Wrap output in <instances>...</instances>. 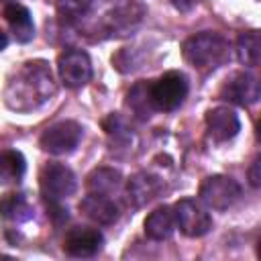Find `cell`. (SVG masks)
<instances>
[{"label":"cell","instance_id":"22","mask_svg":"<svg viewBox=\"0 0 261 261\" xmlns=\"http://www.w3.org/2000/svg\"><path fill=\"white\" fill-rule=\"evenodd\" d=\"M259 167H261V159L257 157V159L251 163V167H249V181H251L253 188H259V186H261V173H259Z\"/></svg>","mask_w":261,"mask_h":261},{"label":"cell","instance_id":"21","mask_svg":"<svg viewBox=\"0 0 261 261\" xmlns=\"http://www.w3.org/2000/svg\"><path fill=\"white\" fill-rule=\"evenodd\" d=\"M92 4H94V0H55L57 12L63 18H69V20L84 16L90 10Z\"/></svg>","mask_w":261,"mask_h":261},{"label":"cell","instance_id":"25","mask_svg":"<svg viewBox=\"0 0 261 261\" xmlns=\"http://www.w3.org/2000/svg\"><path fill=\"white\" fill-rule=\"evenodd\" d=\"M4 2H8V0H4Z\"/></svg>","mask_w":261,"mask_h":261},{"label":"cell","instance_id":"24","mask_svg":"<svg viewBox=\"0 0 261 261\" xmlns=\"http://www.w3.org/2000/svg\"><path fill=\"white\" fill-rule=\"evenodd\" d=\"M6 45H8V37H6V33L0 29V51H2Z\"/></svg>","mask_w":261,"mask_h":261},{"label":"cell","instance_id":"20","mask_svg":"<svg viewBox=\"0 0 261 261\" xmlns=\"http://www.w3.org/2000/svg\"><path fill=\"white\" fill-rule=\"evenodd\" d=\"M128 106L141 114V116H149V112L153 110L151 108V102H149V84H137L130 92H128Z\"/></svg>","mask_w":261,"mask_h":261},{"label":"cell","instance_id":"1","mask_svg":"<svg viewBox=\"0 0 261 261\" xmlns=\"http://www.w3.org/2000/svg\"><path fill=\"white\" fill-rule=\"evenodd\" d=\"M55 94V82L45 61H27L8 77L4 102L16 112H29L45 104Z\"/></svg>","mask_w":261,"mask_h":261},{"label":"cell","instance_id":"17","mask_svg":"<svg viewBox=\"0 0 261 261\" xmlns=\"http://www.w3.org/2000/svg\"><path fill=\"white\" fill-rule=\"evenodd\" d=\"M24 169H27V163L20 151L8 149L0 153V186L18 181L24 175Z\"/></svg>","mask_w":261,"mask_h":261},{"label":"cell","instance_id":"9","mask_svg":"<svg viewBox=\"0 0 261 261\" xmlns=\"http://www.w3.org/2000/svg\"><path fill=\"white\" fill-rule=\"evenodd\" d=\"M259 82L255 75L247 71H237L232 73L220 88V98L239 106H251L259 100Z\"/></svg>","mask_w":261,"mask_h":261},{"label":"cell","instance_id":"19","mask_svg":"<svg viewBox=\"0 0 261 261\" xmlns=\"http://www.w3.org/2000/svg\"><path fill=\"white\" fill-rule=\"evenodd\" d=\"M237 57L243 65L255 67L259 65L261 59V39L257 31H247L241 33V37L237 39Z\"/></svg>","mask_w":261,"mask_h":261},{"label":"cell","instance_id":"8","mask_svg":"<svg viewBox=\"0 0 261 261\" xmlns=\"http://www.w3.org/2000/svg\"><path fill=\"white\" fill-rule=\"evenodd\" d=\"M59 77L67 88H82L92 80V61L82 49H67L57 59Z\"/></svg>","mask_w":261,"mask_h":261},{"label":"cell","instance_id":"5","mask_svg":"<svg viewBox=\"0 0 261 261\" xmlns=\"http://www.w3.org/2000/svg\"><path fill=\"white\" fill-rule=\"evenodd\" d=\"M82 139V126L75 120H59L45 128V133L39 139V145L43 151L51 155H67L71 153Z\"/></svg>","mask_w":261,"mask_h":261},{"label":"cell","instance_id":"23","mask_svg":"<svg viewBox=\"0 0 261 261\" xmlns=\"http://www.w3.org/2000/svg\"><path fill=\"white\" fill-rule=\"evenodd\" d=\"M198 2H200V0H171V4H173L177 10H181V12L192 10V8H194Z\"/></svg>","mask_w":261,"mask_h":261},{"label":"cell","instance_id":"18","mask_svg":"<svg viewBox=\"0 0 261 261\" xmlns=\"http://www.w3.org/2000/svg\"><path fill=\"white\" fill-rule=\"evenodd\" d=\"M0 214L12 222H24L33 216V208L22 194H4L0 198Z\"/></svg>","mask_w":261,"mask_h":261},{"label":"cell","instance_id":"7","mask_svg":"<svg viewBox=\"0 0 261 261\" xmlns=\"http://www.w3.org/2000/svg\"><path fill=\"white\" fill-rule=\"evenodd\" d=\"M173 220L186 237H202L212 228L210 214L194 200L184 198L173 206Z\"/></svg>","mask_w":261,"mask_h":261},{"label":"cell","instance_id":"3","mask_svg":"<svg viewBox=\"0 0 261 261\" xmlns=\"http://www.w3.org/2000/svg\"><path fill=\"white\" fill-rule=\"evenodd\" d=\"M188 96V80L181 71H167L149 84V102L153 110H175Z\"/></svg>","mask_w":261,"mask_h":261},{"label":"cell","instance_id":"13","mask_svg":"<svg viewBox=\"0 0 261 261\" xmlns=\"http://www.w3.org/2000/svg\"><path fill=\"white\" fill-rule=\"evenodd\" d=\"M4 18L18 43H29L33 39L35 24H33V16L27 6L18 4V2H8L4 6Z\"/></svg>","mask_w":261,"mask_h":261},{"label":"cell","instance_id":"6","mask_svg":"<svg viewBox=\"0 0 261 261\" xmlns=\"http://www.w3.org/2000/svg\"><path fill=\"white\" fill-rule=\"evenodd\" d=\"M241 198V186L228 175L206 177L200 186V200L212 210H226Z\"/></svg>","mask_w":261,"mask_h":261},{"label":"cell","instance_id":"4","mask_svg":"<svg viewBox=\"0 0 261 261\" xmlns=\"http://www.w3.org/2000/svg\"><path fill=\"white\" fill-rule=\"evenodd\" d=\"M39 186L47 204H61L75 192L77 181L69 167L61 163H47L39 173Z\"/></svg>","mask_w":261,"mask_h":261},{"label":"cell","instance_id":"2","mask_svg":"<svg viewBox=\"0 0 261 261\" xmlns=\"http://www.w3.org/2000/svg\"><path fill=\"white\" fill-rule=\"evenodd\" d=\"M230 45L228 41L218 33H198L184 41L181 55L186 63L200 71H210L218 65H222L228 59Z\"/></svg>","mask_w":261,"mask_h":261},{"label":"cell","instance_id":"15","mask_svg":"<svg viewBox=\"0 0 261 261\" xmlns=\"http://www.w3.org/2000/svg\"><path fill=\"white\" fill-rule=\"evenodd\" d=\"M145 234L153 241H165L171 237L175 220H173V210L169 206H159L155 208L147 218H145Z\"/></svg>","mask_w":261,"mask_h":261},{"label":"cell","instance_id":"16","mask_svg":"<svg viewBox=\"0 0 261 261\" xmlns=\"http://www.w3.org/2000/svg\"><path fill=\"white\" fill-rule=\"evenodd\" d=\"M122 181L120 171H116L114 167H96L88 177H86V188L90 194H102V196H110L112 192L118 190Z\"/></svg>","mask_w":261,"mask_h":261},{"label":"cell","instance_id":"10","mask_svg":"<svg viewBox=\"0 0 261 261\" xmlns=\"http://www.w3.org/2000/svg\"><path fill=\"white\" fill-rule=\"evenodd\" d=\"M104 245V237L98 228L75 226L63 239V251L71 257H92Z\"/></svg>","mask_w":261,"mask_h":261},{"label":"cell","instance_id":"11","mask_svg":"<svg viewBox=\"0 0 261 261\" xmlns=\"http://www.w3.org/2000/svg\"><path fill=\"white\" fill-rule=\"evenodd\" d=\"M206 128L216 143H224L237 137V133L241 130V120L228 106H216L206 112Z\"/></svg>","mask_w":261,"mask_h":261},{"label":"cell","instance_id":"14","mask_svg":"<svg viewBox=\"0 0 261 261\" xmlns=\"http://www.w3.org/2000/svg\"><path fill=\"white\" fill-rule=\"evenodd\" d=\"M161 190V181L159 177L151 175V173H135L128 184H126V192H128V198L133 200L135 206H143L147 202H151Z\"/></svg>","mask_w":261,"mask_h":261},{"label":"cell","instance_id":"12","mask_svg":"<svg viewBox=\"0 0 261 261\" xmlns=\"http://www.w3.org/2000/svg\"><path fill=\"white\" fill-rule=\"evenodd\" d=\"M80 210L96 224L108 226L118 220V206L108 196H102V194H88L86 198H82Z\"/></svg>","mask_w":261,"mask_h":261}]
</instances>
